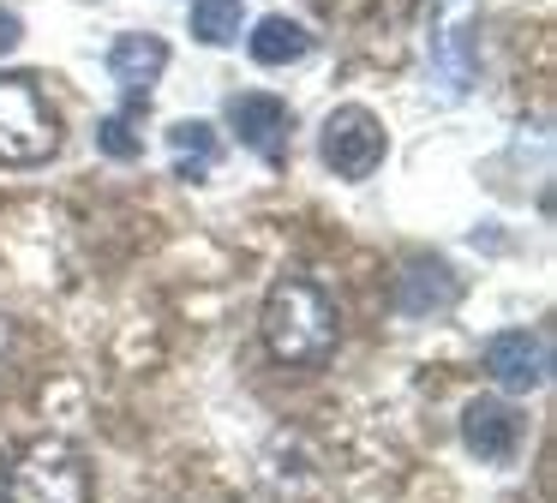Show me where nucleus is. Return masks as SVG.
<instances>
[{"label":"nucleus","instance_id":"f257e3e1","mask_svg":"<svg viewBox=\"0 0 557 503\" xmlns=\"http://www.w3.org/2000/svg\"><path fill=\"white\" fill-rule=\"evenodd\" d=\"M336 299L324 294V287L312 282V275H276L264 294V342L276 359H288V366H318V359H330V347H336Z\"/></svg>","mask_w":557,"mask_h":503},{"label":"nucleus","instance_id":"f03ea898","mask_svg":"<svg viewBox=\"0 0 557 503\" xmlns=\"http://www.w3.org/2000/svg\"><path fill=\"white\" fill-rule=\"evenodd\" d=\"M54 144H61V120H54L49 96L37 90V78L0 72V168L49 162Z\"/></svg>","mask_w":557,"mask_h":503},{"label":"nucleus","instance_id":"7ed1b4c3","mask_svg":"<svg viewBox=\"0 0 557 503\" xmlns=\"http://www.w3.org/2000/svg\"><path fill=\"white\" fill-rule=\"evenodd\" d=\"M7 503H90V467L73 443L42 438L7 467Z\"/></svg>","mask_w":557,"mask_h":503},{"label":"nucleus","instance_id":"20e7f679","mask_svg":"<svg viewBox=\"0 0 557 503\" xmlns=\"http://www.w3.org/2000/svg\"><path fill=\"white\" fill-rule=\"evenodd\" d=\"M318 150H324V168L336 180H366V174H377V162H384L389 144H384V126H377L372 108L348 102V108H336V114L324 120Z\"/></svg>","mask_w":557,"mask_h":503},{"label":"nucleus","instance_id":"39448f33","mask_svg":"<svg viewBox=\"0 0 557 503\" xmlns=\"http://www.w3.org/2000/svg\"><path fill=\"white\" fill-rule=\"evenodd\" d=\"M473 36H480V0H437L432 12V72L449 96L473 84Z\"/></svg>","mask_w":557,"mask_h":503},{"label":"nucleus","instance_id":"423d86ee","mask_svg":"<svg viewBox=\"0 0 557 503\" xmlns=\"http://www.w3.org/2000/svg\"><path fill=\"white\" fill-rule=\"evenodd\" d=\"M228 126L252 156L282 162L288 156V132H294V108L270 90H246V96H228Z\"/></svg>","mask_w":557,"mask_h":503},{"label":"nucleus","instance_id":"0eeeda50","mask_svg":"<svg viewBox=\"0 0 557 503\" xmlns=\"http://www.w3.org/2000/svg\"><path fill=\"white\" fill-rule=\"evenodd\" d=\"M461 443H468L480 462H516L521 450V414L504 402V395H473L468 407H461Z\"/></svg>","mask_w":557,"mask_h":503},{"label":"nucleus","instance_id":"6e6552de","mask_svg":"<svg viewBox=\"0 0 557 503\" xmlns=\"http://www.w3.org/2000/svg\"><path fill=\"white\" fill-rule=\"evenodd\" d=\"M485 371L497 378V390H540L552 371V347L540 330H504L485 342Z\"/></svg>","mask_w":557,"mask_h":503},{"label":"nucleus","instance_id":"1a4fd4ad","mask_svg":"<svg viewBox=\"0 0 557 503\" xmlns=\"http://www.w3.org/2000/svg\"><path fill=\"white\" fill-rule=\"evenodd\" d=\"M162 72H169V42L150 36V30H133L109 48V78L121 84L133 102H150V84H157Z\"/></svg>","mask_w":557,"mask_h":503},{"label":"nucleus","instance_id":"9d476101","mask_svg":"<svg viewBox=\"0 0 557 503\" xmlns=\"http://www.w3.org/2000/svg\"><path fill=\"white\" fill-rule=\"evenodd\" d=\"M461 294L456 270L449 263H408V275L396 282V311L401 318H432V311H449Z\"/></svg>","mask_w":557,"mask_h":503},{"label":"nucleus","instance_id":"9b49d317","mask_svg":"<svg viewBox=\"0 0 557 503\" xmlns=\"http://www.w3.org/2000/svg\"><path fill=\"white\" fill-rule=\"evenodd\" d=\"M169 156H174V180H210V168L222 162V138L210 120H174L169 126Z\"/></svg>","mask_w":557,"mask_h":503},{"label":"nucleus","instance_id":"f8f14e48","mask_svg":"<svg viewBox=\"0 0 557 503\" xmlns=\"http://www.w3.org/2000/svg\"><path fill=\"white\" fill-rule=\"evenodd\" d=\"M246 48H252L258 66H294V60H306L312 36H306V24H294V19H258L252 36H246Z\"/></svg>","mask_w":557,"mask_h":503},{"label":"nucleus","instance_id":"ddd939ff","mask_svg":"<svg viewBox=\"0 0 557 503\" xmlns=\"http://www.w3.org/2000/svg\"><path fill=\"white\" fill-rule=\"evenodd\" d=\"M145 108H150V102H133V96H126L121 114L97 120V150H102V156H114V162H133V156H145V132H138Z\"/></svg>","mask_w":557,"mask_h":503},{"label":"nucleus","instance_id":"4468645a","mask_svg":"<svg viewBox=\"0 0 557 503\" xmlns=\"http://www.w3.org/2000/svg\"><path fill=\"white\" fill-rule=\"evenodd\" d=\"M193 36L205 48H222L240 36V0H193Z\"/></svg>","mask_w":557,"mask_h":503},{"label":"nucleus","instance_id":"2eb2a0df","mask_svg":"<svg viewBox=\"0 0 557 503\" xmlns=\"http://www.w3.org/2000/svg\"><path fill=\"white\" fill-rule=\"evenodd\" d=\"M18 42H25V24H18V12L0 7V54H13Z\"/></svg>","mask_w":557,"mask_h":503},{"label":"nucleus","instance_id":"dca6fc26","mask_svg":"<svg viewBox=\"0 0 557 503\" xmlns=\"http://www.w3.org/2000/svg\"><path fill=\"white\" fill-rule=\"evenodd\" d=\"M7 347H13V330H7V318H0V359H7Z\"/></svg>","mask_w":557,"mask_h":503},{"label":"nucleus","instance_id":"f3484780","mask_svg":"<svg viewBox=\"0 0 557 503\" xmlns=\"http://www.w3.org/2000/svg\"><path fill=\"white\" fill-rule=\"evenodd\" d=\"M0 503H7V462H0Z\"/></svg>","mask_w":557,"mask_h":503}]
</instances>
